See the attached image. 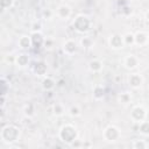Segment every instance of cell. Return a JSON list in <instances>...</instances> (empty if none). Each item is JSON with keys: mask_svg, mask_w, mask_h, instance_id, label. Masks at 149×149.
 <instances>
[{"mask_svg": "<svg viewBox=\"0 0 149 149\" xmlns=\"http://www.w3.org/2000/svg\"><path fill=\"white\" fill-rule=\"evenodd\" d=\"M17 135H19V130L13 126H8V127L3 128L1 132V137L7 142L15 141L17 139Z\"/></svg>", "mask_w": 149, "mask_h": 149, "instance_id": "cell-1", "label": "cell"}, {"mask_svg": "<svg viewBox=\"0 0 149 149\" xmlns=\"http://www.w3.org/2000/svg\"><path fill=\"white\" fill-rule=\"evenodd\" d=\"M59 135H61V139H62L64 142L70 143V142H72V141L74 140V137H76V132H74V129H73L71 126H65V127L62 128Z\"/></svg>", "mask_w": 149, "mask_h": 149, "instance_id": "cell-2", "label": "cell"}, {"mask_svg": "<svg viewBox=\"0 0 149 149\" xmlns=\"http://www.w3.org/2000/svg\"><path fill=\"white\" fill-rule=\"evenodd\" d=\"M88 26H90V21L87 17L85 16H78L74 21V27L77 30L79 31H85L88 29Z\"/></svg>", "mask_w": 149, "mask_h": 149, "instance_id": "cell-3", "label": "cell"}, {"mask_svg": "<svg viewBox=\"0 0 149 149\" xmlns=\"http://www.w3.org/2000/svg\"><path fill=\"white\" fill-rule=\"evenodd\" d=\"M105 136H106L107 140L113 141V140H115V139L119 136V132L116 130V128H114V127H109V128L106 129V132H105Z\"/></svg>", "mask_w": 149, "mask_h": 149, "instance_id": "cell-4", "label": "cell"}, {"mask_svg": "<svg viewBox=\"0 0 149 149\" xmlns=\"http://www.w3.org/2000/svg\"><path fill=\"white\" fill-rule=\"evenodd\" d=\"M132 115L135 120H142L144 118V109L142 107H135L132 112Z\"/></svg>", "mask_w": 149, "mask_h": 149, "instance_id": "cell-5", "label": "cell"}, {"mask_svg": "<svg viewBox=\"0 0 149 149\" xmlns=\"http://www.w3.org/2000/svg\"><path fill=\"white\" fill-rule=\"evenodd\" d=\"M31 42H33V44H34L36 48H38V47L42 44L43 38H42V36H41L38 33H34L33 36H31Z\"/></svg>", "mask_w": 149, "mask_h": 149, "instance_id": "cell-6", "label": "cell"}, {"mask_svg": "<svg viewBox=\"0 0 149 149\" xmlns=\"http://www.w3.org/2000/svg\"><path fill=\"white\" fill-rule=\"evenodd\" d=\"M111 45L114 47V48H120V47H122V38H121V36L114 35V36L111 38Z\"/></svg>", "mask_w": 149, "mask_h": 149, "instance_id": "cell-7", "label": "cell"}, {"mask_svg": "<svg viewBox=\"0 0 149 149\" xmlns=\"http://www.w3.org/2000/svg\"><path fill=\"white\" fill-rule=\"evenodd\" d=\"M129 83H130L132 86L136 87V86H140V85H141L142 79H141L140 76H137V74H133V76H130V78H129Z\"/></svg>", "mask_w": 149, "mask_h": 149, "instance_id": "cell-8", "label": "cell"}, {"mask_svg": "<svg viewBox=\"0 0 149 149\" xmlns=\"http://www.w3.org/2000/svg\"><path fill=\"white\" fill-rule=\"evenodd\" d=\"M35 71L37 74H43L45 71H47V66L44 65V63L40 62V63H36L35 64Z\"/></svg>", "mask_w": 149, "mask_h": 149, "instance_id": "cell-9", "label": "cell"}, {"mask_svg": "<svg viewBox=\"0 0 149 149\" xmlns=\"http://www.w3.org/2000/svg\"><path fill=\"white\" fill-rule=\"evenodd\" d=\"M58 13H59V15H61L62 17H65V16H68V15H69L70 9H69V7H68V6H61V7H59V9H58Z\"/></svg>", "mask_w": 149, "mask_h": 149, "instance_id": "cell-10", "label": "cell"}, {"mask_svg": "<svg viewBox=\"0 0 149 149\" xmlns=\"http://www.w3.org/2000/svg\"><path fill=\"white\" fill-rule=\"evenodd\" d=\"M65 50L68 51V52H73L74 50H76V44H74V42H72V41H68L66 43H65Z\"/></svg>", "mask_w": 149, "mask_h": 149, "instance_id": "cell-11", "label": "cell"}, {"mask_svg": "<svg viewBox=\"0 0 149 149\" xmlns=\"http://www.w3.org/2000/svg\"><path fill=\"white\" fill-rule=\"evenodd\" d=\"M135 41L139 43V44H143L146 41H147V36L143 34V33H139L135 37Z\"/></svg>", "mask_w": 149, "mask_h": 149, "instance_id": "cell-12", "label": "cell"}, {"mask_svg": "<svg viewBox=\"0 0 149 149\" xmlns=\"http://www.w3.org/2000/svg\"><path fill=\"white\" fill-rule=\"evenodd\" d=\"M43 87H44L45 90H50V88H52V87H54V81H52L50 78L44 79V80H43Z\"/></svg>", "mask_w": 149, "mask_h": 149, "instance_id": "cell-13", "label": "cell"}, {"mask_svg": "<svg viewBox=\"0 0 149 149\" xmlns=\"http://www.w3.org/2000/svg\"><path fill=\"white\" fill-rule=\"evenodd\" d=\"M140 130L143 134H149V122H143L140 125Z\"/></svg>", "mask_w": 149, "mask_h": 149, "instance_id": "cell-14", "label": "cell"}, {"mask_svg": "<svg viewBox=\"0 0 149 149\" xmlns=\"http://www.w3.org/2000/svg\"><path fill=\"white\" fill-rule=\"evenodd\" d=\"M17 63L20 65H26L28 63V56L27 55H20L17 58Z\"/></svg>", "mask_w": 149, "mask_h": 149, "instance_id": "cell-15", "label": "cell"}, {"mask_svg": "<svg viewBox=\"0 0 149 149\" xmlns=\"http://www.w3.org/2000/svg\"><path fill=\"white\" fill-rule=\"evenodd\" d=\"M29 44H30V41H29V38L28 37H22L21 40H20V45L22 47V48H28L29 47Z\"/></svg>", "mask_w": 149, "mask_h": 149, "instance_id": "cell-16", "label": "cell"}, {"mask_svg": "<svg viewBox=\"0 0 149 149\" xmlns=\"http://www.w3.org/2000/svg\"><path fill=\"white\" fill-rule=\"evenodd\" d=\"M135 65H136V59L133 56H129L127 58V66L128 68H134Z\"/></svg>", "mask_w": 149, "mask_h": 149, "instance_id": "cell-17", "label": "cell"}, {"mask_svg": "<svg viewBox=\"0 0 149 149\" xmlns=\"http://www.w3.org/2000/svg\"><path fill=\"white\" fill-rule=\"evenodd\" d=\"M100 68H101V64H100V62H98V61L91 62V69H92V70H99Z\"/></svg>", "mask_w": 149, "mask_h": 149, "instance_id": "cell-18", "label": "cell"}, {"mask_svg": "<svg viewBox=\"0 0 149 149\" xmlns=\"http://www.w3.org/2000/svg\"><path fill=\"white\" fill-rule=\"evenodd\" d=\"M0 2H1V7L2 8H7V7H9L12 5V0H0Z\"/></svg>", "mask_w": 149, "mask_h": 149, "instance_id": "cell-19", "label": "cell"}, {"mask_svg": "<svg viewBox=\"0 0 149 149\" xmlns=\"http://www.w3.org/2000/svg\"><path fill=\"white\" fill-rule=\"evenodd\" d=\"M81 44H83L84 47H88V45L91 44V41H90L88 38H84V40L81 41Z\"/></svg>", "mask_w": 149, "mask_h": 149, "instance_id": "cell-20", "label": "cell"}, {"mask_svg": "<svg viewBox=\"0 0 149 149\" xmlns=\"http://www.w3.org/2000/svg\"><path fill=\"white\" fill-rule=\"evenodd\" d=\"M95 97H101L102 94H104V91L101 90V88H95Z\"/></svg>", "mask_w": 149, "mask_h": 149, "instance_id": "cell-21", "label": "cell"}, {"mask_svg": "<svg viewBox=\"0 0 149 149\" xmlns=\"http://www.w3.org/2000/svg\"><path fill=\"white\" fill-rule=\"evenodd\" d=\"M133 40H134V37H133V35H130V34H128V35L126 36V42H127V43H132V42H133Z\"/></svg>", "mask_w": 149, "mask_h": 149, "instance_id": "cell-22", "label": "cell"}, {"mask_svg": "<svg viewBox=\"0 0 149 149\" xmlns=\"http://www.w3.org/2000/svg\"><path fill=\"white\" fill-rule=\"evenodd\" d=\"M134 147H135V148H146V144H144L143 142H136V143L134 144Z\"/></svg>", "mask_w": 149, "mask_h": 149, "instance_id": "cell-23", "label": "cell"}, {"mask_svg": "<svg viewBox=\"0 0 149 149\" xmlns=\"http://www.w3.org/2000/svg\"><path fill=\"white\" fill-rule=\"evenodd\" d=\"M78 113H79V109H78L77 107H76V108H74V107L71 108V114H76V115H77Z\"/></svg>", "mask_w": 149, "mask_h": 149, "instance_id": "cell-24", "label": "cell"}, {"mask_svg": "<svg viewBox=\"0 0 149 149\" xmlns=\"http://www.w3.org/2000/svg\"><path fill=\"white\" fill-rule=\"evenodd\" d=\"M55 112H56L57 114H61V113H62V108H61L59 106H56V107H55Z\"/></svg>", "mask_w": 149, "mask_h": 149, "instance_id": "cell-25", "label": "cell"}, {"mask_svg": "<svg viewBox=\"0 0 149 149\" xmlns=\"http://www.w3.org/2000/svg\"><path fill=\"white\" fill-rule=\"evenodd\" d=\"M147 17H148V19H149V13H148V14H147Z\"/></svg>", "mask_w": 149, "mask_h": 149, "instance_id": "cell-26", "label": "cell"}]
</instances>
